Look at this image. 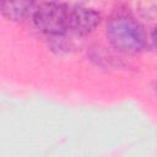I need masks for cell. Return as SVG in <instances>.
<instances>
[{
	"instance_id": "5",
	"label": "cell",
	"mask_w": 157,
	"mask_h": 157,
	"mask_svg": "<svg viewBox=\"0 0 157 157\" xmlns=\"http://www.w3.org/2000/svg\"><path fill=\"white\" fill-rule=\"evenodd\" d=\"M136 12L147 21H157V1H141L136 4Z\"/></svg>"
},
{
	"instance_id": "2",
	"label": "cell",
	"mask_w": 157,
	"mask_h": 157,
	"mask_svg": "<svg viewBox=\"0 0 157 157\" xmlns=\"http://www.w3.org/2000/svg\"><path fill=\"white\" fill-rule=\"evenodd\" d=\"M69 9L61 2H38L32 21L40 32L48 36H61L69 29Z\"/></svg>"
},
{
	"instance_id": "3",
	"label": "cell",
	"mask_w": 157,
	"mask_h": 157,
	"mask_svg": "<svg viewBox=\"0 0 157 157\" xmlns=\"http://www.w3.org/2000/svg\"><path fill=\"white\" fill-rule=\"evenodd\" d=\"M101 22L98 11L91 7L77 5L69 9V29L78 36H87L92 33Z\"/></svg>"
},
{
	"instance_id": "1",
	"label": "cell",
	"mask_w": 157,
	"mask_h": 157,
	"mask_svg": "<svg viewBox=\"0 0 157 157\" xmlns=\"http://www.w3.org/2000/svg\"><path fill=\"white\" fill-rule=\"evenodd\" d=\"M107 38L112 47L124 54L141 52L146 43L144 27L129 12H114L107 22Z\"/></svg>"
},
{
	"instance_id": "6",
	"label": "cell",
	"mask_w": 157,
	"mask_h": 157,
	"mask_svg": "<svg viewBox=\"0 0 157 157\" xmlns=\"http://www.w3.org/2000/svg\"><path fill=\"white\" fill-rule=\"evenodd\" d=\"M151 40H152L155 48L157 49V28H155V31L152 32V34H151Z\"/></svg>"
},
{
	"instance_id": "4",
	"label": "cell",
	"mask_w": 157,
	"mask_h": 157,
	"mask_svg": "<svg viewBox=\"0 0 157 157\" xmlns=\"http://www.w3.org/2000/svg\"><path fill=\"white\" fill-rule=\"evenodd\" d=\"M37 2L33 1H1L0 2V12L1 15L15 22L25 21L27 17L32 16L34 12Z\"/></svg>"
}]
</instances>
